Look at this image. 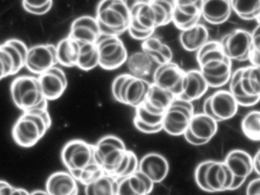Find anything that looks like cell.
Instances as JSON below:
<instances>
[{
  "mask_svg": "<svg viewBox=\"0 0 260 195\" xmlns=\"http://www.w3.org/2000/svg\"><path fill=\"white\" fill-rule=\"evenodd\" d=\"M95 160L106 174L120 179L128 166L129 149L120 137L104 136L95 144Z\"/></svg>",
  "mask_w": 260,
  "mask_h": 195,
  "instance_id": "obj_1",
  "label": "cell"
},
{
  "mask_svg": "<svg viewBox=\"0 0 260 195\" xmlns=\"http://www.w3.org/2000/svg\"><path fill=\"white\" fill-rule=\"evenodd\" d=\"M194 181L201 190L208 193L231 190L234 177L224 161L205 160L194 170Z\"/></svg>",
  "mask_w": 260,
  "mask_h": 195,
  "instance_id": "obj_2",
  "label": "cell"
},
{
  "mask_svg": "<svg viewBox=\"0 0 260 195\" xmlns=\"http://www.w3.org/2000/svg\"><path fill=\"white\" fill-rule=\"evenodd\" d=\"M96 18L101 34L119 36L128 30L130 6L123 0H103L96 9Z\"/></svg>",
  "mask_w": 260,
  "mask_h": 195,
  "instance_id": "obj_3",
  "label": "cell"
},
{
  "mask_svg": "<svg viewBox=\"0 0 260 195\" xmlns=\"http://www.w3.org/2000/svg\"><path fill=\"white\" fill-rule=\"evenodd\" d=\"M10 92L13 102L23 112L48 108V100L42 92L39 77L29 75L18 76L12 82Z\"/></svg>",
  "mask_w": 260,
  "mask_h": 195,
  "instance_id": "obj_4",
  "label": "cell"
},
{
  "mask_svg": "<svg viewBox=\"0 0 260 195\" xmlns=\"http://www.w3.org/2000/svg\"><path fill=\"white\" fill-rule=\"evenodd\" d=\"M60 158L68 172H80L95 162V145L83 140H70L63 146Z\"/></svg>",
  "mask_w": 260,
  "mask_h": 195,
  "instance_id": "obj_5",
  "label": "cell"
},
{
  "mask_svg": "<svg viewBox=\"0 0 260 195\" xmlns=\"http://www.w3.org/2000/svg\"><path fill=\"white\" fill-rule=\"evenodd\" d=\"M95 44L100 53V67L104 70H116L127 62L128 52L119 36L101 34Z\"/></svg>",
  "mask_w": 260,
  "mask_h": 195,
  "instance_id": "obj_6",
  "label": "cell"
},
{
  "mask_svg": "<svg viewBox=\"0 0 260 195\" xmlns=\"http://www.w3.org/2000/svg\"><path fill=\"white\" fill-rule=\"evenodd\" d=\"M194 114L192 102L176 98L164 114L162 129L171 136L184 135Z\"/></svg>",
  "mask_w": 260,
  "mask_h": 195,
  "instance_id": "obj_7",
  "label": "cell"
},
{
  "mask_svg": "<svg viewBox=\"0 0 260 195\" xmlns=\"http://www.w3.org/2000/svg\"><path fill=\"white\" fill-rule=\"evenodd\" d=\"M239 105L226 90H219L208 96L203 104V113L217 122L232 118L238 111Z\"/></svg>",
  "mask_w": 260,
  "mask_h": 195,
  "instance_id": "obj_8",
  "label": "cell"
},
{
  "mask_svg": "<svg viewBox=\"0 0 260 195\" xmlns=\"http://www.w3.org/2000/svg\"><path fill=\"white\" fill-rule=\"evenodd\" d=\"M220 42L225 55L231 61L249 60L252 44L250 32L244 29H234L225 35Z\"/></svg>",
  "mask_w": 260,
  "mask_h": 195,
  "instance_id": "obj_9",
  "label": "cell"
},
{
  "mask_svg": "<svg viewBox=\"0 0 260 195\" xmlns=\"http://www.w3.org/2000/svg\"><path fill=\"white\" fill-rule=\"evenodd\" d=\"M185 79L186 72L173 61L158 66L153 74V83L173 93L176 98L183 92Z\"/></svg>",
  "mask_w": 260,
  "mask_h": 195,
  "instance_id": "obj_10",
  "label": "cell"
},
{
  "mask_svg": "<svg viewBox=\"0 0 260 195\" xmlns=\"http://www.w3.org/2000/svg\"><path fill=\"white\" fill-rule=\"evenodd\" d=\"M199 66L208 86L211 88H220L231 80L232 61L226 55L208 59Z\"/></svg>",
  "mask_w": 260,
  "mask_h": 195,
  "instance_id": "obj_11",
  "label": "cell"
},
{
  "mask_svg": "<svg viewBox=\"0 0 260 195\" xmlns=\"http://www.w3.org/2000/svg\"><path fill=\"white\" fill-rule=\"evenodd\" d=\"M58 63L57 46L53 44H39L29 47L25 67L31 73L40 75Z\"/></svg>",
  "mask_w": 260,
  "mask_h": 195,
  "instance_id": "obj_12",
  "label": "cell"
},
{
  "mask_svg": "<svg viewBox=\"0 0 260 195\" xmlns=\"http://www.w3.org/2000/svg\"><path fill=\"white\" fill-rule=\"evenodd\" d=\"M217 132V122L204 113L194 114L184 134L185 140L193 146L208 143Z\"/></svg>",
  "mask_w": 260,
  "mask_h": 195,
  "instance_id": "obj_13",
  "label": "cell"
},
{
  "mask_svg": "<svg viewBox=\"0 0 260 195\" xmlns=\"http://www.w3.org/2000/svg\"><path fill=\"white\" fill-rule=\"evenodd\" d=\"M223 161L234 177V184L231 190H237L241 187L254 171L253 158L249 152L242 149L230 151Z\"/></svg>",
  "mask_w": 260,
  "mask_h": 195,
  "instance_id": "obj_14",
  "label": "cell"
},
{
  "mask_svg": "<svg viewBox=\"0 0 260 195\" xmlns=\"http://www.w3.org/2000/svg\"><path fill=\"white\" fill-rule=\"evenodd\" d=\"M45 134L34 120L23 113L15 122L12 129V137L21 147L30 148L36 146Z\"/></svg>",
  "mask_w": 260,
  "mask_h": 195,
  "instance_id": "obj_15",
  "label": "cell"
},
{
  "mask_svg": "<svg viewBox=\"0 0 260 195\" xmlns=\"http://www.w3.org/2000/svg\"><path fill=\"white\" fill-rule=\"evenodd\" d=\"M202 1H175L173 23L181 31L199 24L202 14Z\"/></svg>",
  "mask_w": 260,
  "mask_h": 195,
  "instance_id": "obj_16",
  "label": "cell"
},
{
  "mask_svg": "<svg viewBox=\"0 0 260 195\" xmlns=\"http://www.w3.org/2000/svg\"><path fill=\"white\" fill-rule=\"evenodd\" d=\"M41 88L45 99L56 100L63 95L68 88V80L63 69L55 67L39 76Z\"/></svg>",
  "mask_w": 260,
  "mask_h": 195,
  "instance_id": "obj_17",
  "label": "cell"
},
{
  "mask_svg": "<svg viewBox=\"0 0 260 195\" xmlns=\"http://www.w3.org/2000/svg\"><path fill=\"white\" fill-rule=\"evenodd\" d=\"M100 35L101 30L96 17L82 15L73 21L68 36L80 43L95 44Z\"/></svg>",
  "mask_w": 260,
  "mask_h": 195,
  "instance_id": "obj_18",
  "label": "cell"
},
{
  "mask_svg": "<svg viewBox=\"0 0 260 195\" xmlns=\"http://www.w3.org/2000/svg\"><path fill=\"white\" fill-rule=\"evenodd\" d=\"M150 85L151 83L147 79L135 77L132 75L121 88V103L138 108L145 102Z\"/></svg>",
  "mask_w": 260,
  "mask_h": 195,
  "instance_id": "obj_19",
  "label": "cell"
},
{
  "mask_svg": "<svg viewBox=\"0 0 260 195\" xmlns=\"http://www.w3.org/2000/svg\"><path fill=\"white\" fill-rule=\"evenodd\" d=\"M139 171L147 175L154 184L164 181L170 172V164L164 155L149 152L140 159Z\"/></svg>",
  "mask_w": 260,
  "mask_h": 195,
  "instance_id": "obj_20",
  "label": "cell"
},
{
  "mask_svg": "<svg viewBox=\"0 0 260 195\" xmlns=\"http://www.w3.org/2000/svg\"><path fill=\"white\" fill-rule=\"evenodd\" d=\"M130 27L142 31H155L157 28L156 15L150 2H135L130 6Z\"/></svg>",
  "mask_w": 260,
  "mask_h": 195,
  "instance_id": "obj_21",
  "label": "cell"
},
{
  "mask_svg": "<svg viewBox=\"0 0 260 195\" xmlns=\"http://www.w3.org/2000/svg\"><path fill=\"white\" fill-rule=\"evenodd\" d=\"M154 183L142 172L118 179L117 195H149L153 191Z\"/></svg>",
  "mask_w": 260,
  "mask_h": 195,
  "instance_id": "obj_22",
  "label": "cell"
},
{
  "mask_svg": "<svg viewBox=\"0 0 260 195\" xmlns=\"http://www.w3.org/2000/svg\"><path fill=\"white\" fill-rule=\"evenodd\" d=\"M78 183L71 172L58 171L48 177L45 190L50 195H79Z\"/></svg>",
  "mask_w": 260,
  "mask_h": 195,
  "instance_id": "obj_23",
  "label": "cell"
},
{
  "mask_svg": "<svg viewBox=\"0 0 260 195\" xmlns=\"http://www.w3.org/2000/svg\"><path fill=\"white\" fill-rule=\"evenodd\" d=\"M232 10L231 1L228 0L202 1V17L207 22L214 25H218L228 21Z\"/></svg>",
  "mask_w": 260,
  "mask_h": 195,
  "instance_id": "obj_24",
  "label": "cell"
},
{
  "mask_svg": "<svg viewBox=\"0 0 260 195\" xmlns=\"http://www.w3.org/2000/svg\"><path fill=\"white\" fill-rule=\"evenodd\" d=\"M206 80L200 70H192L186 72L185 88L179 99L192 102L201 99L208 91Z\"/></svg>",
  "mask_w": 260,
  "mask_h": 195,
  "instance_id": "obj_25",
  "label": "cell"
},
{
  "mask_svg": "<svg viewBox=\"0 0 260 195\" xmlns=\"http://www.w3.org/2000/svg\"><path fill=\"white\" fill-rule=\"evenodd\" d=\"M209 38V32L204 24H198L191 28L182 30L179 35L181 45L187 51H198Z\"/></svg>",
  "mask_w": 260,
  "mask_h": 195,
  "instance_id": "obj_26",
  "label": "cell"
},
{
  "mask_svg": "<svg viewBox=\"0 0 260 195\" xmlns=\"http://www.w3.org/2000/svg\"><path fill=\"white\" fill-rule=\"evenodd\" d=\"M176 98L170 91L151 83L144 104L154 112L164 114Z\"/></svg>",
  "mask_w": 260,
  "mask_h": 195,
  "instance_id": "obj_27",
  "label": "cell"
},
{
  "mask_svg": "<svg viewBox=\"0 0 260 195\" xmlns=\"http://www.w3.org/2000/svg\"><path fill=\"white\" fill-rule=\"evenodd\" d=\"M58 63L63 67H77L80 52V43L71 37L60 40L57 45Z\"/></svg>",
  "mask_w": 260,
  "mask_h": 195,
  "instance_id": "obj_28",
  "label": "cell"
},
{
  "mask_svg": "<svg viewBox=\"0 0 260 195\" xmlns=\"http://www.w3.org/2000/svg\"><path fill=\"white\" fill-rule=\"evenodd\" d=\"M126 63L131 75L135 77L145 79L153 71L155 62L150 55L141 50L129 55Z\"/></svg>",
  "mask_w": 260,
  "mask_h": 195,
  "instance_id": "obj_29",
  "label": "cell"
},
{
  "mask_svg": "<svg viewBox=\"0 0 260 195\" xmlns=\"http://www.w3.org/2000/svg\"><path fill=\"white\" fill-rule=\"evenodd\" d=\"M240 85L246 95L260 99V67L242 68Z\"/></svg>",
  "mask_w": 260,
  "mask_h": 195,
  "instance_id": "obj_30",
  "label": "cell"
},
{
  "mask_svg": "<svg viewBox=\"0 0 260 195\" xmlns=\"http://www.w3.org/2000/svg\"><path fill=\"white\" fill-rule=\"evenodd\" d=\"M117 189L118 179L106 173L85 187V195H117Z\"/></svg>",
  "mask_w": 260,
  "mask_h": 195,
  "instance_id": "obj_31",
  "label": "cell"
},
{
  "mask_svg": "<svg viewBox=\"0 0 260 195\" xmlns=\"http://www.w3.org/2000/svg\"><path fill=\"white\" fill-rule=\"evenodd\" d=\"M100 53L96 44L80 43V52L77 67L84 71H89L100 66Z\"/></svg>",
  "mask_w": 260,
  "mask_h": 195,
  "instance_id": "obj_32",
  "label": "cell"
},
{
  "mask_svg": "<svg viewBox=\"0 0 260 195\" xmlns=\"http://www.w3.org/2000/svg\"><path fill=\"white\" fill-rule=\"evenodd\" d=\"M241 72L242 68H240L233 73L229 82V91L238 103L239 106L252 107L258 104L260 99H253L245 94L240 85Z\"/></svg>",
  "mask_w": 260,
  "mask_h": 195,
  "instance_id": "obj_33",
  "label": "cell"
},
{
  "mask_svg": "<svg viewBox=\"0 0 260 195\" xmlns=\"http://www.w3.org/2000/svg\"><path fill=\"white\" fill-rule=\"evenodd\" d=\"M242 132L251 141H260V111H249L241 121Z\"/></svg>",
  "mask_w": 260,
  "mask_h": 195,
  "instance_id": "obj_34",
  "label": "cell"
},
{
  "mask_svg": "<svg viewBox=\"0 0 260 195\" xmlns=\"http://www.w3.org/2000/svg\"><path fill=\"white\" fill-rule=\"evenodd\" d=\"M150 2L156 15L157 27L167 25L170 22H173L175 1L155 0V1Z\"/></svg>",
  "mask_w": 260,
  "mask_h": 195,
  "instance_id": "obj_35",
  "label": "cell"
},
{
  "mask_svg": "<svg viewBox=\"0 0 260 195\" xmlns=\"http://www.w3.org/2000/svg\"><path fill=\"white\" fill-rule=\"evenodd\" d=\"M233 11L241 19L250 21L258 18L260 14V0L258 1H231Z\"/></svg>",
  "mask_w": 260,
  "mask_h": 195,
  "instance_id": "obj_36",
  "label": "cell"
},
{
  "mask_svg": "<svg viewBox=\"0 0 260 195\" xmlns=\"http://www.w3.org/2000/svg\"><path fill=\"white\" fill-rule=\"evenodd\" d=\"M71 174L79 183L83 184L86 187L88 184L96 181L98 178L106 174V172L102 169L101 166L95 161L80 172Z\"/></svg>",
  "mask_w": 260,
  "mask_h": 195,
  "instance_id": "obj_37",
  "label": "cell"
},
{
  "mask_svg": "<svg viewBox=\"0 0 260 195\" xmlns=\"http://www.w3.org/2000/svg\"><path fill=\"white\" fill-rule=\"evenodd\" d=\"M135 117L147 124L152 126H162L164 114L154 112L143 103L135 108Z\"/></svg>",
  "mask_w": 260,
  "mask_h": 195,
  "instance_id": "obj_38",
  "label": "cell"
},
{
  "mask_svg": "<svg viewBox=\"0 0 260 195\" xmlns=\"http://www.w3.org/2000/svg\"><path fill=\"white\" fill-rule=\"evenodd\" d=\"M0 63H1V79L18 73L16 62L8 50L0 47Z\"/></svg>",
  "mask_w": 260,
  "mask_h": 195,
  "instance_id": "obj_39",
  "label": "cell"
},
{
  "mask_svg": "<svg viewBox=\"0 0 260 195\" xmlns=\"http://www.w3.org/2000/svg\"><path fill=\"white\" fill-rule=\"evenodd\" d=\"M53 6V1H22V6L26 12L34 15H42L48 13Z\"/></svg>",
  "mask_w": 260,
  "mask_h": 195,
  "instance_id": "obj_40",
  "label": "cell"
},
{
  "mask_svg": "<svg viewBox=\"0 0 260 195\" xmlns=\"http://www.w3.org/2000/svg\"><path fill=\"white\" fill-rule=\"evenodd\" d=\"M165 43L162 42V40L156 35H152L150 38L146 39L145 41H142L141 44V49L143 51L150 55L151 58L153 56L157 55L162 50Z\"/></svg>",
  "mask_w": 260,
  "mask_h": 195,
  "instance_id": "obj_41",
  "label": "cell"
},
{
  "mask_svg": "<svg viewBox=\"0 0 260 195\" xmlns=\"http://www.w3.org/2000/svg\"><path fill=\"white\" fill-rule=\"evenodd\" d=\"M132 75L130 73H123V74L118 75L114 79L112 84V94L114 99L117 102L121 103V99H120V93H121V88L123 85L125 83L126 81Z\"/></svg>",
  "mask_w": 260,
  "mask_h": 195,
  "instance_id": "obj_42",
  "label": "cell"
},
{
  "mask_svg": "<svg viewBox=\"0 0 260 195\" xmlns=\"http://www.w3.org/2000/svg\"><path fill=\"white\" fill-rule=\"evenodd\" d=\"M134 125L135 127L141 131V133L147 134H154L160 132L162 131V126H152V125L147 124L144 122L141 121L137 117H134Z\"/></svg>",
  "mask_w": 260,
  "mask_h": 195,
  "instance_id": "obj_43",
  "label": "cell"
},
{
  "mask_svg": "<svg viewBox=\"0 0 260 195\" xmlns=\"http://www.w3.org/2000/svg\"><path fill=\"white\" fill-rule=\"evenodd\" d=\"M251 34H252V44L250 53L260 56V24H258Z\"/></svg>",
  "mask_w": 260,
  "mask_h": 195,
  "instance_id": "obj_44",
  "label": "cell"
},
{
  "mask_svg": "<svg viewBox=\"0 0 260 195\" xmlns=\"http://www.w3.org/2000/svg\"><path fill=\"white\" fill-rule=\"evenodd\" d=\"M129 35L134 39L139 40V41H145L147 38L154 35V30H149V31H142V30H135L133 27L129 26L128 30Z\"/></svg>",
  "mask_w": 260,
  "mask_h": 195,
  "instance_id": "obj_45",
  "label": "cell"
},
{
  "mask_svg": "<svg viewBox=\"0 0 260 195\" xmlns=\"http://www.w3.org/2000/svg\"><path fill=\"white\" fill-rule=\"evenodd\" d=\"M260 193V177L252 180L246 187V195H255Z\"/></svg>",
  "mask_w": 260,
  "mask_h": 195,
  "instance_id": "obj_46",
  "label": "cell"
},
{
  "mask_svg": "<svg viewBox=\"0 0 260 195\" xmlns=\"http://www.w3.org/2000/svg\"><path fill=\"white\" fill-rule=\"evenodd\" d=\"M14 189L15 187L7 181L4 180L0 181V195H12Z\"/></svg>",
  "mask_w": 260,
  "mask_h": 195,
  "instance_id": "obj_47",
  "label": "cell"
},
{
  "mask_svg": "<svg viewBox=\"0 0 260 195\" xmlns=\"http://www.w3.org/2000/svg\"><path fill=\"white\" fill-rule=\"evenodd\" d=\"M254 172L260 177V148L253 157Z\"/></svg>",
  "mask_w": 260,
  "mask_h": 195,
  "instance_id": "obj_48",
  "label": "cell"
},
{
  "mask_svg": "<svg viewBox=\"0 0 260 195\" xmlns=\"http://www.w3.org/2000/svg\"><path fill=\"white\" fill-rule=\"evenodd\" d=\"M12 195H31V193H29L26 189L22 188V187H15Z\"/></svg>",
  "mask_w": 260,
  "mask_h": 195,
  "instance_id": "obj_49",
  "label": "cell"
},
{
  "mask_svg": "<svg viewBox=\"0 0 260 195\" xmlns=\"http://www.w3.org/2000/svg\"><path fill=\"white\" fill-rule=\"evenodd\" d=\"M31 195H50L48 192L46 191V190H40V189H38V190H33V191L31 192Z\"/></svg>",
  "mask_w": 260,
  "mask_h": 195,
  "instance_id": "obj_50",
  "label": "cell"
},
{
  "mask_svg": "<svg viewBox=\"0 0 260 195\" xmlns=\"http://www.w3.org/2000/svg\"><path fill=\"white\" fill-rule=\"evenodd\" d=\"M256 21L257 23H258V24H260V14L259 15H258V18H256Z\"/></svg>",
  "mask_w": 260,
  "mask_h": 195,
  "instance_id": "obj_51",
  "label": "cell"
},
{
  "mask_svg": "<svg viewBox=\"0 0 260 195\" xmlns=\"http://www.w3.org/2000/svg\"><path fill=\"white\" fill-rule=\"evenodd\" d=\"M255 195H260V193H257V194H255Z\"/></svg>",
  "mask_w": 260,
  "mask_h": 195,
  "instance_id": "obj_52",
  "label": "cell"
}]
</instances>
